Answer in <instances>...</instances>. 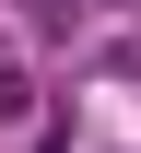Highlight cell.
<instances>
[{"mask_svg": "<svg viewBox=\"0 0 141 153\" xmlns=\"http://www.w3.org/2000/svg\"><path fill=\"white\" fill-rule=\"evenodd\" d=\"M35 118V94H24V71H0V130H24Z\"/></svg>", "mask_w": 141, "mask_h": 153, "instance_id": "cell-1", "label": "cell"}]
</instances>
